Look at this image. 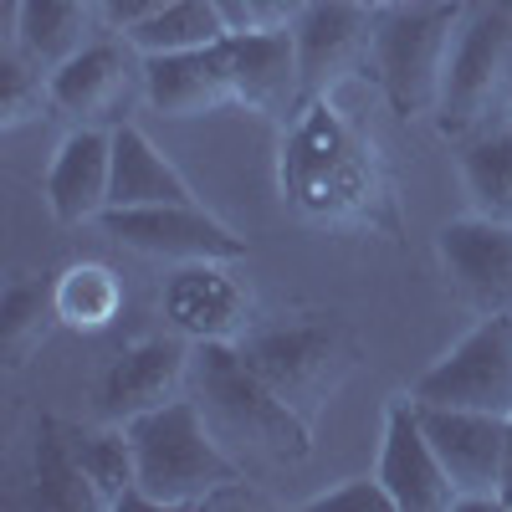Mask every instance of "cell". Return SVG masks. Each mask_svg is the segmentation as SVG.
I'll use <instances>...</instances> for the list:
<instances>
[{
  "label": "cell",
  "mask_w": 512,
  "mask_h": 512,
  "mask_svg": "<svg viewBox=\"0 0 512 512\" xmlns=\"http://www.w3.org/2000/svg\"><path fill=\"white\" fill-rule=\"evenodd\" d=\"M461 185L477 216L512 226V123L461 139Z\"/></svg>",
  "instance_id": "obj_24"
},
{
  "label": "cell",
  "mask_w": 512,
  "mask_h": 512,
  "mask_svg": "<svg viewBox=\"0 0 512 512\" xmlns=\"http://www.w3.org/2000/svg\"><path fill=\"white\" fill-rule=\"evenodd\" d=\"M216 11L231 21V31H241V26H251V16H246V0H216Z\"/></svg>",
  "instance_id": "obj_31"
},
{
  "label": "cell",
  "mask_w": 512,
  "mask_h": 512,
  "mask_svg": "<svg viewBox=\"0 0 512 512\" xmlns=\"http://www.w3.org/2000/svg\"><path fill=\"white\" fill-rule=\"evenodd\" d=\"M369 11H395V6H410V0H364Z\"/></svg>",
  "instance_id": "obj_33"
},
{
  "label": "cell",
  "mask_w": 512,
  "mask_h": 512,
  "mask_svg": "<svg viewBox=\"0 0 512 512\" xmlns=\"http://www.w3.org/2000/svg\"><path fill=\"white\" fill-rule=\"evenodd\" d=\"M236 349L292 410H303L313 420L354 374L359 333L344 318L318 313V318H287L272 328H251Z\"/></svg>",
  "instance_id": "obj_5"
},
{
  "label": "cell",
  "mask_w": 512,
  "mask_h": 512,
  "mask_svg": "<svg viewBox=\"0 0 512 512\" xmlns=\"http://www.w3.org/2000/svg\"><path fill=\"white\" fill-rule=\"evenodd\" d=\"M297 36V67H303L308 98L333 93L344 77H354L374 52V11L364 0H313L303 21L292 26Z\"/></svg>",
  "instance_id": "obj_16"
},
{
  "label": "cell",
  "mask_w": 512,
  "mask_h": 512,
  "mask_svg": "<svg viewBox=\"0 0 512 512\" xmlns=\"http://www.w3.org/2000/svg\"><path fill=\"white\" fill-rule=\"evenodd\" d=\"M277 190L313 226L395 236V185L379 144L333 103V93L303 98L277 144Z\"/></svg>",
  "instance_id": "obj_1"
},
{
  "label": "cell",
  "mask_w": 512,
  "mask_h": 512,
  "mask_svg": "<svg viewBox=\"0 0 512 512\" xmlns=\"http://www.w3.org/2000/svg\"><path fill=\"white\" fill-rule=\"evenodd\" d=\"M502 507L512 512V415H507V461H502Z\"/></svg>",
  "instance_id": "obj_32"
},
{
  "label": "cell",
  "mask_w": 512,
  "mask_h": 512,
  "mask_svg": "<svg viewBox=\"0 0 512 512\" xmlns=\"http://www.w3.org/2000/svg\"><path fill=\"white\" fill-rule=\"evenodd\" d=\"M420 405L512 415V318H477L461 344L436 359L410 390Z\"/></svg>",
  "instance_id": "obj_7"
},
{
  "label": "cell",
  "mask_w": 512,
  "mask_h": 512,
  "mask_svg": "<svg viewBox=\"0 0 512 512\" xmlns=\"http://www.w3.org/2000/svg\"><path fill=\"white\" fill-rule=\"evenodd\" d=\"M303 512H400V507L379 477H354V482H338V487L308 497Z\"/></svg>",
  "instance_id": "obj_28"
},
{
  "label": "cell",
  "mask_w": 512,
  "mask_h": 512,
  "mask_svg": "<svg viewBox=\"0 0 512 512\" xmlns=\"http://www.w3.org/2000/svg\"><path fill=\"white\" fill-rule=\"evenodd\" d=\"M123 313V282L103 262H72L57 272V318L72 333H103Z\"/></svg>",
  "instance_id": "obj_25"
},
{
  "label": "cell",
  "mask_w": 512,
  "mask_h": 512,
  "mask_svg": "<svg viewBox=\"0 0 512 512\" xmlns=\"http://www.w3.org/2000/svg\"><path fill=\"white\" fill-rule=\"evenodd\" d=\"M103 6V21L123 36V31H134V26H144L149 16H159L169 0H98Z\"/></svg>",
  "instance_id": "obj_29"
},
{
  "label": "cell",
  "mask_w": 512,
  "mask_h": 512,
  "mask_svg": "<svg viewBox=\"0 0 512 512\" xmlns=\"http://www.w3.org/2000/svg\"><path fill=\"white\" fill-rule=\"evenodd\" d=\"M451 297L477 318H512V226L487 216H461L436 236Z\"/></svg>",
  "instance_id": "obj_12"
},
{
  "label": "cell",
  "mask_w": 512,
  "mask_h": 512,
  "mask_svg": "<svg viewBox=\"0 0 512 512\" xmlns=\"http://www.w3.org/2000/svg\"><path fill=\"white\" fill-rule=\"evenodd\" d=\"M144 57H164V52H195V47H216L231 36V21L216 11V0H169L159 16H149L144 26L123 31Z\"/></svg>",
  "instance_id": "obj_26"
},
{
  "label": "cell",
  "mask_w": 512,
  "mask_h": 512,
  "mask_svg": "<svg viewBox=\"0 0 512 512\" xmlns=\"http://www.w3.org/2000/svg\"><path fill=\"white\" fill-rule=\"evenodd\" d=\"M93 16H103V6H93V0H21L6 41L52 72L88 47Z\"/></svg>",
  "instance_id": "obj_21"
},
{
  "label": "cell",
  "mask_w": 512,
  "mask_h": 512,
  "mask_svg": "<svg viewBox=\"0 0 512 512\" xmlns=\"http://www.w3.org/2000/svg\"><path fill=\"white\" fill-rule=\"evenodd\" d=\"M128 436H134V456H139V507L185 512V507H210L226 492L246 487L236 451L210 431L195 395H180L139 420H128Z\"/></svg>",
  "instance_id": "obj_2"
},
{
  "label": "cell",
  "mask_w": 512,
  "mask_h": 512,
  "mask_svg": "<svg viewBox=\"0 0 512 512\" xmlns=\"http://www.w3.org/2000/svg\"><path fill=\"white\" fill-rule=\"evenodd\" d=\"M497 113L512 118V0H492L461 26L436 128L441 139L461 144L492 128Z\"/></svg>",
  "instance_id": "obj_6"
},
{
  "label": "cell",
  "mask_w": 512,
  "mask_h": 512,
  "mask_svg": "<svg viewBox=\"0 0 512 512\" xmlns=\"http://www.w3.org/2000/svg\"><path fill=\"white\" fill-rule=\"evenodd\" d=\"M226 62L236 82V108L287 123L303 108V67H297V36L287 26H241L226 36Z\"/></svg>",
  "instance_id": "obj_15"
},
{
  "label": "cell",
  "mask_w": 512,
  "mask_h": 512,
  "mask_svg": "<svg viewBox=\"0 0 512 512\" xmlns=\"http://www.w3.org/2000/svg\"><path fill=\"white\" fill-rule=\"evenodd\" d=\"M190 364H195V344L180 338L175 328L139 338L118 359H108L103 374L93 379V415L128 425L169 400L190 395Z\"/></svg>",
  "instance_id": "obj_8"
},
{
  "label": "cell",
  "mask_w": 512,
  "mask_h": 512,
  "mask_svg": "<svg viewBox=\"0 0 512 512\" xmlns=\"http://www.w3.org/2000/svg\"><path fill=\"white\" fill-rule=\"evenodd\" d=\"M507 123H512V118H507Z\"/></svg>",
  "instance_id": "obj_34"
},
{
  "label": "cell",
  "mask_w": 512,
  "mask_h": 512,
  "mask_svg": "<svg viewBox=\"0 0 512 512\" xmlns=\"http://www.w3.org/2000/svg\"><path fill=\"white\" fill-rule=\"evenodd\" d=\"M308 6L313 0H246V16H251V26H287L292 31Z\"/></svg>",
  "instance_id": "obj_30"
},
{
  "label": "cell",
  "mask_w": 512,
  "mask_h": 512,
  "mask_svg": "<svg viewBox=\"0 0 512 512\" xmlns=\"http://www.w3.org/2000/svg\"><path fill=\"white\" fill-rule=\"evenodd\" d=\"M41 113H52V72L6 41V62H0V128H21Z\"/></svg>",
  "instance_id": "obj_27"
},
{
  "label": "cell",
  "mask_w": 512,
  "mask_h": 512,
  "mask_svg": "<svg viewBox=\"0 0 512 512\" xmlns=\"http://www.w3.org/2000/svg\"><path fill=\"white\" fill-rule=\"evenodd\" d=\"M200 195L190 190V180L169 164L154 139L134 123L113 128V190H108V210H139V205H195Z\"/></svg>",
  "instance_id": "obj_19"
},
{
  "label": "cell",
  "mask_w": 512,
  "mask_h": 512,
  "mask_svg": "<svg viewBox=\"0 0 512 512\" xmlns=\"http://www.w3.org/2000/svg\"><path fill=\"white\" fill-rule=\"evenodd\" d=\"M374 477L390 487L400 512H456L461 507L436 441L425 436L415 395H395L390 410H384V446H379Z\"/></svg>",
  "instance_id": "obj_14"
},
{
  "label": "cell",
  "mask_w": 512,
  "mask_h": 512,
  "mask_svg": "<svg viewBox=\"0 0 512 512\" xmlns=\"http://www.w3.org/2000/svg\"><path fill=\"white\" fill-rule=\"evenodd\" d=\"M144 98L164 118H200L236 103V82L226 62V41L195 52H164L144 57Z\"/></svg>",
  "instance_id": "obj_17"
},
{
  "label": "cell",
  "mask_w": 512,
  "mask_h": 512,
  "mask_svg": "<svg viewBox=\"0 0 512 512\" xmlns=\"http://www.w3.org/2000/svg\"><path fill=\"white\" fill-rule=\"evenodd\" d=\"M31 502L52 512H98V497L88 487V472L72 446V420L41 415L36 446H31Z\"/></svg>",
  "instance_id": "obj_20"
},
{
  "label": "cell",
  "mask_w": 512,
  "mask_h": 512,
  "mask_svg": "<svg viewBox=\"0 0 512 512\" xmlns=\"http://www.w3.org/2000/svg\"><path fill=\"white\" fill-rule=\"evenodd\" d=\"M190 395L205 410L210 431L231 451H246L272 466H297L313 456V420L292 410L272 384L256 374L236 344H195Z\"/></svg>",
  "instance_id": "obj_3"
},
{
  "label": "cell",
  "mask_w": 512,
  "mask_h": 512,
  "mask_svg": "<svg viewBox=\"0 0 512 512\" xmlns=\"http://www.w3.org/2000/svg\"><path fill=\"white\" fill-rule=\"evenodd\" d=\"M113 190V128H72L47 169V205L67 226H88L108 210Z\"/></svg>",
  "instance_id": "obj_18"
},
{
  "label": "cell",
  "mask_w": 512,
  "mask_h": 512,
  "mask_svg": "<svg viewBox=\"0 0 512 512\" xmlns=\"http://www.w3.org/2000/svg\"><path fill=\"white\" fill-rule=\"evenodd\" d=\"M72 446H77V461H82L88 487L98 497V512L139 507V456H134L128 425H118V420L72 425Z\"/></svg>",
  "instance_id": "obj_22"
},
{
  "label": "cell",
  "mask_w": 512,
  "mask_h": 512,
  "mask_svg": "<svg viewBox=\"0 0 512 512\" xmlns=\"http://www.w3.org/2000/svg\"><path fill=\"white\" fill-rule=\"evenodd\" d=\"M57 328V277H11L0 292V359H6V369H26Z\"/></svg>",
  "instance_id": "obj_23"
},
{
  "label": "cell",
  "mask_w": 512,
  "mask_h": 512,
  "mask_svg": "<svg viewBox=\"0 0 512 512\" xmlns=\"http://www.w3.org/2000/svg\"><path fill=\"white\" fill-rule=\"evenodd\" d=\"M461 16H466L461 0H410V6L379 16L369 67L400 118H425L441 108Z\"/></svg>",
  "instance_id": "obj_4"
},
{
  "label": "cell",
  "mask_w": 512,
  "mask_h": 512,
  "mask_svg": "<svg viewBox=\"0 0 512 512\" xmlns=\"http://www.w3.org/2000/svg\"><path fill=\"white\" fill-rule=\"evenodd\" d=\"M159 313L190 344H241L251 333V287L236 262H180L159 292Z\"/></svg>",
  "instance_id": "obj_11"
},
{
  "label": "cell",
  "mask_w": 512,
  "mask_h": 512,
  "mask_svg": "<svg viewBox=\"0 0 512 512\" xmlns=\"http://www.w3.org/2000/svg\"><path fill=\"white\" fill-rule=\"evenodd\" d=\"M420 405V400H415ZM425 436L436 441L461 507H502V461H507V415L420 405Z\"/></svg>",
  "instance_id": "obj_13"
},
{
  "label": "cell",
  "mask_w": 512,
  "mask_h": 512,
  "mask_svg": "<svg viewBox=\"0 0 512 512\" xmlns=\"http://www.w3.org/2000/svg\"><path fill=\"white\" fill-rule=\"evenodd\" d=\"M134 98H144V52L134 41H88L77 57L52 67V113L82 128L128 123Z\"/></svg>",
  "instance_id": "obj_10"
},
{
  "label": "cell",
  "mask_w": 512,
  "mask_h": 512,
  "mask_svg": "<svg viewBox=\"0 0 512 512\" xmlns=\"http://www.w3.org/2000/svg\"><path fill=\"white\" fill-rule=\"evenodd\" d=\"M98 226L139 256L154 262H246V236H236L221 216L195 205H139V210H103Z\"/></svg>",
  "instance_id": "obj_9"
}]
</instances>
